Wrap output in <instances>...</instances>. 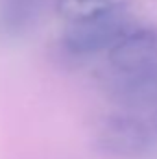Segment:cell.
<instances>
[{"label": "cell", "instance_id": "obj_1", "mask_svg": "<svg viewBox=\"0 0 157 159\" xmlns=\"http://www.w3.org/2000/svg\"><path fill=\"white\" fill-rule=\"evenodd\" d=\"M131 26L124 7L92 20L65 24L48 46V61L57 70H78L96 56L109 52Z\"/></svg>", "mask_w": 157, "mask_h": 159}, {"label": "cell", "instance_id": "obj_2", "mask_svg": "<svg viewBox=\"0 0 157 159\" xmlns=\"http://www.w3.org/2000/svg\"><path fill=\"white\" fill-rule=\"evenodd\" d=\"M92 143L98 152L118 159H137L146 156L154 143L155 131L150 122L131 111H115L102 115L94 124Z\"/></svg>", "mask_w": 157, "mask_h": 159}, {"label": "cell", "instance_id": "obj_3", "mask_svg": "<svg viewBox=\"0 0 157 159\" xmlns=\"http://www.w3.org/2000/svg\"><path fill=\"white\" fill-rule=\"evenodd\" d=\"M100 87L111 102L131 109L157 107V65L139 72H107L100 74Z\"/></svg>", "mask_w": 157, "mask_h": 159}, {"label": "cell", "instance_id": "obj_4", "mask_svg": "<svg viewBox=\"0 0 157 159\" xmlns=\"http://www.w3.org/2000/svg\"><path fill=\"white\" fill-rule=\"evenodd\" d=\"M157 65V32L131 26L129 32L107 52V72H139Z\"/></svg>", "mask_w": 157, "mask_h": 159}, {"label": "cell", "instance_id": "obj_5", "mask_svg": "<svg viewBox=\"0 0 157 159\" xmlns=\"http://www.w3.org/2000/svg\"><path fill=\"white\" fill-rule=\"evenodd\" d=\"M56 0H0V46L30 37Z\"/></svg>", "mask_w": 157, "mask_h": 159}, {"label": "cell", "instance_id": "obj_6", "mask_svg": "<svg viewBox=\"0 0 157 159\" xmlns=\"http://www.w3.org/2000/svg\"><path fill=\"white\" fill-rule=\"evenodd\" d=\"M122 7H124L122 0H56L54 2V11L57 13V17L65 20V24L92 20L115 13Z\"/></svg>", "mask_w": 157, "mask_h": 159}, {"label": "cell", "instance_id": "obj_7", "mask_svg": "<svg viewBox=\"0 0 157 159\" xmlns=\"http://www.w3.org/2000/svg\"><path fill=\"white\" fill-rule=\"evenodd\" d=\"M150 126H152V129L155 131V137H157V107H155V111H154V115H152V122H150Z\"/></svg>", "mask_w": 157, "mask_h": 159}]
</instances>
